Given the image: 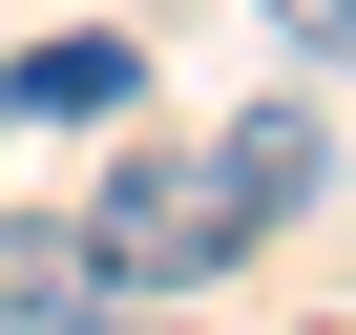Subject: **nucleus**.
<instances>
[{"label":"nucleus","instance_id":"obj_1","mask_svg":"<svg viewBox=\"0 0 356 335\" xmlns=\"http://www.w3.org/2000/svg\"><path fill=\"white\" fill-rule=\"evenodd\" d=\"M231 252H252V231L210 210V147H126L105 189H84V272H105V293H210Z\"/></svg>","mask_w":356,"mask_h":335},{"label":"nucleus","instance_id":"obj_5","mask_svg":"<svg viewBox=\"0 0 356 335\" xmlns=\"http://www.w3.org/2000/svg\"><path fill=\"white\" fill-rule=\"evenodd\" d=\"M273 42H314V63H356V0H273Z\"/></svg>","mask_w":356,"mask_h":335},{"label":"nucleus","instance_id":"obj_3","mask_svg":"<svg viewBox=\"0 0 356 335\" xmlns=\"http://www.w3.org/2000/svg\"><path fill=\"white\" fill-rule=\"evenodd\" d=\"M314 168H335L314 105H252V126L210 147V210H231V231H293V210H314Z\"/></svg>","mask_w":356,"mask_h":335},{"label":"nucleus","instance_id":"obj_4","mask_svg":"<svg viewBox=\"0 0 356 335\" xmlns=\"http://www.w3.org/2000/svg\"><path fill=\"white\" fill-rule=\"evenodd\" d=\"M0 105H22V126H126V105H147V63H126L105 22H63V42H22V63H0Z\"/></svg>","mask_w":356,"mask_h":335},{"label":"nucleus","instance_id":"obj_6","mask_svg":"<svg viewBox=\"0 0 356 335\" xmlns=\"http://www.w3.org/2000/svg\"><path fill=\"white\" fill-rule=\"evenodd\" d=\"M314 335H356V314H314Z\"/></svg>","mask_w":356,"mask_h":335},{"label":"nucleus","instance_id":"obj_2","mask_svg":"<svg viewBox=\"0 0 356 335\" xmlns=\"http://www.w3.org/2000/svg\"><path fill=\"white\" fill-rule=\"evenodd\" d=\"M105 272H84V210H0V335H84Z\"/></svg>","mask_w":356,"mask_h":335}]
</instances>
